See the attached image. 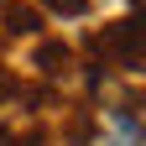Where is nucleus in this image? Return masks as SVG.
I'll return each mask as SVG.
<instances>
[{"label":"nucleus","instance_id":"3","mask_svg":"<svg viewBox=\"0 0 146 146\" xmlns=\"http://www.w3.org/2000/svg\"><path fill=\"white\" fill-rule=\"evenodd\" d=\"M0 21H5V36H42L47 16L36 5H0Z\"/></svg>","mask_w":146,"mask_h":146},{"label":"nucleus","instance_id":"2","mask_svg":"<svg viewBox=\"0 0 146 146\" xmlns=\"http://www.w3.org/2000/svg\"><path fill=\"white\" fill-rule=\"evenodd\" d=\"M94 120H99V141H94V146H146V136H141V115H136V99L104 104V110H94Z\"/></svg>","mask_w":146,"mask_h":146},{"label":"nucleus","instance_id":"5","mask_svg":"<svg viewBox=\"0 0 146 146\" xmlns=\"http://www.w3.org/2000/svg\"><path fill=\"white\" fill-rule=\"evenodd\" d=\"M36 11H42V16H58V21H78V16L89 11V0H42Z\"/></svg>","mask_w":146,"mask_h":146},{"label":"nucleus","instance_id":"4","mask_svg":"<svg viewBox=\"0 0 146 146\" xmlns=\"http://www.w3.org/2000/svg\"><path fill=\"white\" fill-rule=\"evenodd\" d=\"M31 63L42 68L47 78H68V73H73V52H68L63 42H42V47H36V58H31Z\"/></svg>","mask_w":146,"mask_h":146},{"label":"nucleus","instance_id":"1","mask_svg":"<svg viewBox=\"0 0 146 146\" xmlns=\"http://www.w3.org/2000/svg\"><path fill=\"white\" fill-rule=\"evenodd\" d=\"M94 52H99V68H120V73H141V26L125 16V21H110L94 36Z\"/></svg>","mask_w":146,"mask_h":146}]
</instances>
